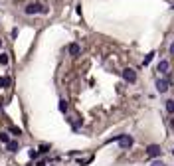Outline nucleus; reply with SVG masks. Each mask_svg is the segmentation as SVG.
<instances>
[{
	"instance_id": "14",
	"label": "nucleus",
	"mask_w": 174,
	"mask_h": 166,
	"mask_svg": "<svg viewBox=\"0 0 174 166\" xmlns=\"http://www.w3.org/2000/svg\"><path fill=\"white\" fill-rule=\"evenodd\" d=\"M152 57H154V52H150V53H149V56H146V57H144V61H143V65H149V63L152 61Z\"/></svg>"
},
{
	"instance_id": "23",
	"label": "nucleus",
	"mask_w": 174,
	"mask_h": 166,
	"mask_svg": "<svg viewBox=\"0 0 174 166\" xmlns=\"http://www.w3.org/2000/svg\"><path fill=\"white\" fill-rule=\"evenodd\" d=\"M172 156H174V148H172Z\"/></svg>"
},
{
	"instance_id": "4",
	"label": "nucleus",
	"mask_w": 174,
	"mask_h": 166,
	"mask_svg": "<svg viewBox=\"0 0 174 166\" xmlns=\"http://www.w3.org/2000/svg\"><path fill=\"white\" fill-rule=\"evenodd\" d=\"M133 137H130V135H121V138H119V146H121V148H130V146H133Z\"/></svg>"
},
{
	"instance_id": "15",
	"label": "nucleus",
	"mask_w": 174,
	"mask_h": 166,
	"mask_svg": "<svg viewBox=\"0 0 174 166\" xmlns=\"http://www.w3.org/2000/svg\"><path fill=\"white\" fill-rule=\"evenodd\" d=\"M6 63H8V56L2 53V56H0V65H6Z\"/></svg>"
},
{
	"instance_id": "11",
	"label": "nucleus",
	"mask_w": 174,
	"mask_h": 166,
	"mask_svg": "<svg viewBox=\"0 0 174 166\" xmlns=\"http://www.w3.org/2000/svg\"><path fill=\"white\" fill-rule=\"evenodd\" d=\"M0 142H4V144H8V142H10L8 132H0Z\"/></svg>"
},
{
	"instance_id": "10",
	"label": "nucleus",
	"mask_w": 174,
	"mask_h": 166,
	"mask_svg": "<svg viewBox=\"0 0 174 166\" xmlns=\"http://www.w3.org/2000/svg\"><path fill=\"white\" fill-rule=\"evenodd\" d=\"M166 111H168L170 115L174 113V101H172V99H168V101H166Z\"/></svg>"
},
{
	"instance_id": "2",
	"label": "nucleus",
	"mask_w": 174,
	"mask_h": 166,
	"mask_svg": "<svg viewBox=\"0 0 174 166\" xmlns=\"http://www.w3.org/2000/svg\"><path fill=\"white\" fill-rule=\"evenodd\" d=\"M123 79H125V81H129V83H135V81H137V71H135L133 67L123 69Z\"/></svg>"
},
{
	"instance_id": "22",
	"label": "nucleus",
	"mask_w": 174,
	"mask_h": 166,
	"mask_svg": "<svg viewBox=\"0 0 174 166\" xmlns=\"http://www.w3.org/2000/svg\"><path fill=\"white\" fill-rule=\"evenodd\" d=\"M0 47H2V40H0Z\"/></svg>"
},
{
	"instance_id": "12",
	"label": "nucleus",
	"mask_w": 174,
	"mask_h": 166,
	"mask_svg": "<svg viewBox=\"0 0 174 166\" xmlns=\"http://www.w3.org/2000/svg\"><path fill=\"white\" fill-rule=\"evenodd\" d=\"M8 85H10V79H8V77H0V89L8 87Z\"/></svg>"
},
{
	"instance_id": "6",
	"label": "nucleus",
	"mask_w": 174,
	"mask_h": 166,
	"mask_svg": "<svg viewBox=\"0 0 174 166\" xmlns=\"http://www.w3.org/2000/svg\"><path fill=\"white\" fill-rule=\"evenodd\" d=\"M79 52H81V47H79V44H75V42H73V44H69V56H79Z\"/></svg>"
},
{
	"instance_id": "21",
	"label": "nucleus",
	"mask_w": 174,
	"mask_h": 166,
	"mask_svg": "<svg viewBox=\"0 0 174 166\" xmlns=\"http://www.w3.org/2000/svg\"><path fill=\"white\" fill-rule=\"evenodd\" d=\"M36 166H46V162H44V160H40V162H38Z\"/></svg>"
},
{
	"instance_id": "17",
	"label": "nucleus",
	"mask_w": 174,
	"mask_h": 166,
	"mask_svg": "<svg viewBox=\"0 0 174 166\" xmlns=\"http://www.w3.org/2000/svg\"><path fill=\"white\" fill-rule=\"evenodd\" d=\"M150 166H166L164 162H162V160H152V164Z\"/></svg>"
},
{
	"instance_id": "5",
	"label": "nucleus",
	"mask_w": 174,
	"mask_h": 166,
	"mask_svg": "<svg viewBox=\"0 0 174 166\" xmlns=\"http://www.w3.org/2000/svg\"><path fill=\"white\" fill-rule=\"evenodd\" d=\"M168 85H170L168 79H158V81H156V91H158V93H166Z\"/></svg>"
},
{
	"instance_id": "3",
	"label": "nucleus",
	"mask_w": 174,
	"mask_h": 166,
	"mask_svg": "<svg viewBox=\"0 0 174 166\" xmlns=\"http://www.w3.org/2000/svg\"><path fill=\"white\" fill-rule=\"evenodd\" d=\"M146 154H149L150 158H158L162 154V148L158 146V144H149V146H146Z\"/></svg>"
},
{
	"instance_id": "9",
	"label": "nucleus",
	"mask_w": 174,
	"mask_h": 166,
	"mask_svg": "<svg viewBox=\"0 0 174 166\" xmlns=\"http://www.w3.org/2000/svg\"><path fill=\"white\" fill-rule=\"evenodd\" d=\"M57 109H59V113H67V101H65V99H59Z\"/></svg>"
},
{
	"instance_id": "7",
	"label": "nucleus",
	"mask_w": 174,
	"mask_h": 166,
	"mask_svg": "<svg viewBox=\"0 0 174 166\" xmlns=\"http://www.w3.org/2000/svg\"><path fill=\"white\" fill-rule=\"evenodd\" d=\"M168 67H170V63H168L166 60H162V61L158 63V67H156V69H158L160 73H168Z\"/></svg>"
},
{
	"instance_id": "8",
	"label": "nucleus",
	"mask_w": 174,
	"mask_h": 166,
	"mask_svg": "<svg viewBox=\"0 0 174 166\" xmlns=\"http://www.w3.org/2000/svg\"><path fill=\"white\" fill-rule=\"evenodd\" d=\"M20 148V144H18V141H10L8 144H6V150H10V152H16Z\"/></svg>"
},
{
	"instance_id": "16",
	"label": "nucleus",
	"mask_w": 174,
	"mask_h": 166,
	"mask_svg": "<svg viewBox=\"0 0 174 166\" xmlns=\"http://www.w3.org/2000/svg\"><path fill=\"white\" fill-rule=\"evenodd\" d=\"M38 152H40V150H34V148H32V150L28 152V156L30 158H38Z\"/></svg>"
},
{
	"instance_id": "1",
	"label": "nucleus",
	"mask_w": 174,
	"mask_h": 166,
	"mask_svg": "<svg viewBox=\"0 0 174 166\" xmlns=\"http://www.w3.org/2000/svg\"><path fill=\"white\" fill-rule=\"evenodd\" d=\"M24 12L28 14V16H32V14H40V12H42V14H46V8H44L42 4H38V2H30L28 6L24 8Z\"/></svg>"
},
{
	"instance_id": "20",
	"label": "nucleus",
	"mask_w": 174,
	"mask_h": 166,
	"mask_svg": "<svg viewBox=\"0 0 174 166\" xmlns=\"http://www.w3.org/2000/svg\"><path fill=\"white\" fill-rule=\"evenodd\" d=\"M170 128H172V131H174V117H172V119H170Z\"/></svg>"
},
{
	"instance_id": "13",
	"label": "nucleus",
	"mask_w": 174,
	"mask_h": 166,
	"mask_svg": "<svg viewBox=\"0 0 174 166\" xmlns=\"http://www.w3.org/2000/svg\"><path fill=\"white\" fill-rule=\"evenodd\" d=\"M10 132H12L14 137H20L22 135V128L20 127H10Z\"/></svg>"
},
{
	"instance_id": "19",
	"label": "nucleus",
	"mask_w": 174,
	"mask_h": 166,
	"mask_svg": "<svg viewBox=\"0 0 174 166\" xmlns=\"http://www.w3.org/2000/svg\"><path fill=\"white\" fill-rule=\"evenodd\" d=\"M170 53H172V56H174V42H172V44H170Z\"/></svg>"
},
{
	"instance_id": "18",
	"label": "nucleus",
	"mask_w": 174,
	"mask_h": 166,
	"mask_svg": "<svg viewBox=\"0 0 174 166\" xmlns=\"http://www.w3.org/2000/svg\"><path fill=\"white\" fill-rule=\"evenodd\" d=\"M48 150H50V146H48V144H42V146H40V152H48Z\"/></svg>"
}]
</instances>
